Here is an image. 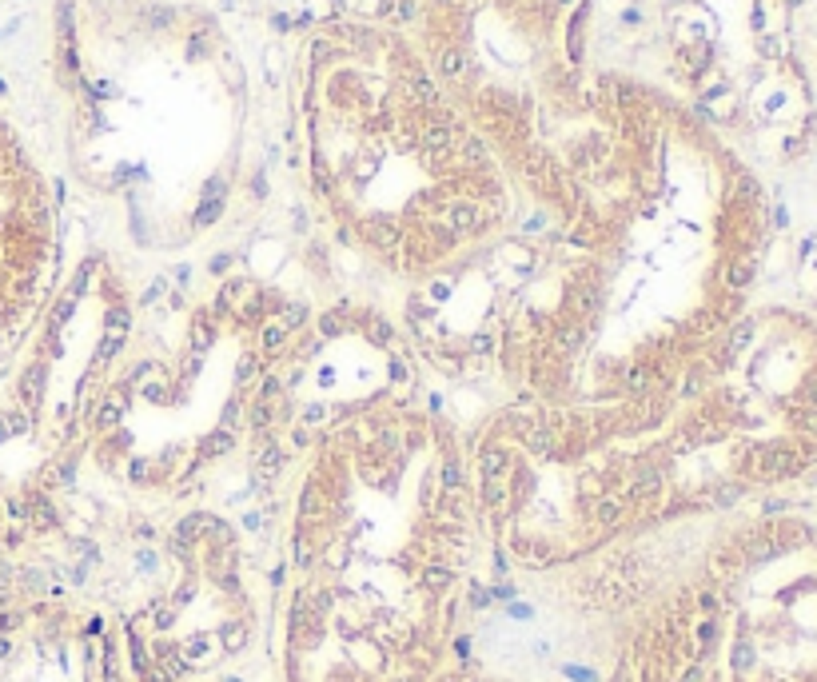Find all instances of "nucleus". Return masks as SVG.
Masks as SVG:
<instances>
[{
	"label": "nucleus",
	"mask_w": 817,
	"mask_h": 682,
	"mask_svg": "<svg viewBox=\"0 0 817 682\" xmlns=\"http://www.w3.org/2000/svg\"><path fill=\"white\" fill-rule=\"evenodd\" d=\"M478 471H482V479H502L511 471V451L507 447H487L478 455Z\"/></svg>",
	"instance_id": "nucleus-4"
},
{
	"label": "nucleus",
	"mask_w": 817,
	"mask_h": 682,
	"mask_svg": "<svg viewBox=\"0 0 817 682\" xmlns=\"http://www.w3.org/2000/svg\"><path fill=\"white\" fill-rule=\"evenodd\" d=\"M220 211H224V200H200V208H195V227H208L220 220Z\"/></svg>",
	"instance_id": "nucleus-24"
},
{
	"label": "nucleus",
	"mask_w": 817,
	"mask_h": 682,
	"mask_svg": "<svg viewBox=\"0 0 817 682\" xmlns=\"http://www.w3.org/2000/svg\"><path fill=\"white\" fill-rule=\"evenodd\" d=\"M662 479H666V475L658 471V467L642 471L634 483H630V503H646V499H654V495L662 491Z\"/></svg>",
	"instance_id": "nucleus-5"
},
{
	"label": "nucleus",
	"mask_w": 817,
	"mask_h": 682,
	"mask_svg": "<svg viewBox=\"0 0 817 682\" xmlns=\"http://www.w3.org/2000/svg\"><path fill=\"white\" fill-rule=\"evenodd\" d=\"M491 347H494V340L487 331H475V335H471V351H475V355H491Z\"/></svg>",
	"instance_id": "nucleus-38"
},
{
	"label": "nucleus",
	"mask_w": 817,
	"mask_h": 682,
	"mask_svg": "<svg viewBox=\"0 0 817 682\" xmlns=\"http://www.w3.org/2000/svg\"><path fill=\"white\" fill-rule=\"evenodd\" d=\"M40 391H44V363H32L24 371V379H20V395L28 399V403H36Z\"/></svg>",
	"instance_id": "nucleus-11"
},
{
	"label": "nucleus",
	"mask_w": 817,
	"mask_h": 682,
	"mask_svg": "<svg viewBox=\"0 0 817 682\" xmlns=\"http://www.w3.org/2000/svg\"><path fill=\"white\" fill-rule=\"evenodd\" d=\"M211 343H215V320H211L208 311L191 316V323H188V347H191V355H208Z\"/></svg>",
	"instance_id": "nucleus-2"
},
{
	"label": "nucleus",
	"mask_w": 817,
	"mask_h": 682,
	"mask_svg": "<svg viewBox=\"0 0 817 682\" xmlns=\"http://www.w3.org/2000/svg\"><path fill=\"white\" fill-rule=\"evenodd\" d=\"M335 56V44L331 40H311V48H307V60L311 64H323V60Z\"/></svg>",
	"instance_id": "nucleus-32"
},
{
	"label": "nucleus",
	"mask_w": 817,
	"mask_h": 682,
	"mask_svg": "<svg viewBox=\"0 0 817 682\" xmlns=\"http://www.w3.org/2000/svg\"><path fill=\"white\" fill-rule=\"evenodd\" d=\"M482 503L487 507H502L507 503V479H482Z\"/></svg>",
	"instance_id": "nucleus-20"
},
{
	"label": "nucleus",
	"mask_w": 817,
	"mask_h": 682,
	"mask_svg": "<svg viewBox=\"0 0 817 682\" xmlns=\"http://www.w3.org/2000/svg\"><path fill=\"white\" fill-rule=\"evenodd\" d=\"M200 367H204V355H191V360L184 363V379H195V375H200Z\"/></svg>",
	"instance_id": "nucleus-48"
},
{
	"label": "nucleus",
	"mask_w": 817,
	"mask_h": 682,
	"mask_svg": "<svg viewBox=\"0 0 817 682\" xmlns=\"http://www.w3.org/2000/svg\"><path fill=\"white\" fill-rule=\"evenodd\" d=\"M271 419H275V415H271V407L255 399V403H251V411H247V427H251V431H264V427H271Z\"/></svg>",
	"instance_id": "nucleus-25"
},
{
	"label": "nucleus",
	"mask_w": 817,
	"mask_h": 682,
	"mask_svg": "<svg viewBox=\"0 0 817 682\" xmlns=\"http://www.w3.org/2000/svg\"><path fill=\"white\" fill-rule=\"evenodd\" d=\"M304 419H307V423H323V419H327V407H323V403H307V407H304Z\"/></svg>",
	"instance_id": "nucleus-45"
},
{
	"label": "nucleus",
	"mask_w": 817,
	"mask_h": 682,
	"mask_svg": "<svg viewBox=\"0 0 817 682\" xmlns=\"http://www.w3.org/2000/svg\"><path fill=\"white\" fill-rule=\"evenodd\" d=\"M594 519H598L602 527H614V523L622 519V503H618V499H602V503H594Z\"/></svg>",
	"instance_id": "nucleus-21"
},
{
	"label": "nucleus",
	"mask_w": 817,
	"mask_h": 682,
	"mask_svg": "<svg viewBox=\"0 0 817 682\" xmlns=\"http://www.w3.org/2000/svg\"><path fill=\"white\" fill-rule=\"evenodd\" d=\"M438 72L458 80V76L467 72V52H463V48H443V52H438Z\"/></svg>",
	"instance_id": "nucleus-9"
},
{
	"label": "nucleus",
	"mask_w": 817,
	"mask_h": 682,
	"mask_svg": "<svg viewBox=\"0 0 817 682\" xmlns=\"http://www.w3.org/2000/svg\"><path fill=\"white\" fill-rule=\"evenodd\" d=\"M120 347H124V335H112V331H104V340H100V351H96V367H108V363L120 355Z\"/></svg>",
	"instance_id": "nucleus-18"
},
{
	"label": "nucleus",
	"mask_w": 817,
	"mask_h": 682,
	"mask_svg": "<svg viewBox=\"0 0 817 682\" xmlns=\"http://www.w3.org/2000/svg\"><path fill=\"white\" fill-rule=\"evenodd\" d=\"M542 224H547V216H542V211H534V216H527V224H522V227H527V231H538Z\"/></svg>",
	"instance_id": "nucleus-49"
},
{
	"label": "nucleus",
	"mask_w": 817,
	"mask_h": 682,
	"mask_svg": "<svg viewBox=\"0 0 817 682\" xmlns=\"http://www.w3.org/2000/svg\"><path fill=\"white\" fill-rule=\"evenodd\" d=\"M594 303H598V287H594V284H578L571 291V311H574V316H590V311H594Z\"/></svg>",
	"instance_id": "nucleus-10"
},
{
	"label": "nucleus",
	"mask_w": 817,
	"mask_h": 682,
	"mask_svg": "<svg viewBox=\"0 0 817 682\" xmlns=\"http://www.w3.org/2000/svg\"><path fill=\"white\" fill-rule=\"evenodd\" d=\"M307 316H311V311H307V303H284L275 323H279L284 331H299V327L307 323Z\"/></svg>",
	"instance_id": "nucleus-12"
},
{
	"label": "nucleus",
	"mask_w": 817,
	"mask_h": 682,
	"mask_svg": "<svg viewBox=\"0 0 817 682\" xmlns=\"http://www.w3.org/2000/svg\"><path fill=\"white\" fill-rule=\"evenodd\" d=\"M754 271H758V267H754V260H738V264L725 267V284L734 287V291H741V287L754 280Z\"/></svg>",
	"instance_id": "nucleus-15"
},
{
	"label": "nucleus",
	"mask_w": 817,
	"mask_h": 682,
	"mask_svg": "<svg viewBox=\"0 0 817 682\" xmlns=\"http://www.w3.org/2000/svg\"><path fill=\"white\" fill-rule=\"evenodd\" d=\"M438 483H443V491L447 495H458L463 491V471H458V459H443V471H438Z\"/></svg>",
	"instance_id": "nucleus-16"
},
{
	"label": "nucleus",
	"mask_w": 817,
	"mask_h": 682,
	"mask_svg": "<svg viewBox=\"0 0 817 682\" xmlns=\"http://www.w3.org/2000/svg\"><path fill=\"white\" fill-rule=\"evenodd\" d=\"M458 148H463V156H467L471 164H482V160H487V152H482V144H478L475 136H458Z\"/></svg>",
	"instance_id": "nucleus-33"
},
{
	"label": "nucleus",
	"mask_w": 817,
	"mask_h": 682,
	"mask_svg": "<svg viewBox=\"0 0 817 682\" xmlns=\"http://www.w3.org/2000/svg\"><path fill=\"white\" fill-rule=\"evenodd\" d=\"M136 563H140V570H156V555H148V550H140V559H136Z\"/></svg>",
	"instance_id": "nucleus-52"
},
{
	"label": "nucleus",
	"mask_w": 817,
	"mask_h": 682,
	"mask_svg": "<svg viewBox=\"0 0 817 682\" xmlns=\"http://www.w3.org/2000/svg\"><path fill=\"white\" fill-rule=\"evenodd\" d=\"M323 343H327V340H307L304 351H307V355H323Z\"/></svg>",
	"instance_id": "nucleus-53"
},
{
	"label": "nucleus",
	"mask_w": 817,
	"mask_h": 682,
	"mask_svg": "<svg viewBox=\"0 0 817 682\" xmlns=\"http://www.w3.org/2000/svg\"><path fill=\"white\" fill-rule=\"evenodd\" d=\"M554 343H558V351H578L586 343V331L574 320H562V323H554Z\"/></svg>",
	"instance_id": "nucleus-7"
},
{
	"label": "nucleus",
	"mask_w": 817,
	"mask_h": 682,
	"mask_svg": "<svg viewBox=\"0 0 817 682\" xmlns=\"http://www.w3.org/2000/svg\"><path fill=\"white\" fill-rule=\"evenodd\" d=\"M224 192H228L224 180H208V184H204V200H224Z\"/></svg>",
	"instance_id": "nucleus-44"
},
{
	"label": "nucleus",
	"mask_w": 817,
	"mask_h": 682,
	"mask_svg": "<svg viewBox=\"0 0 817 682\" xmlns=\"http://www.w3.org/2000/svg\"><path fill=\"white\" fill-rule=\"evenodd\" d=\"M407 84H411V96H415L423 108H435V104H438V88H435V80H431V76L411 72V76H407Z\"/></svg>",
	"instance_id": "nucleus-8"
},
{
	"label": "nucleus",
	"mask_w": 817,
	"mask_h": 682,
	"mask_svg": "<svg viewBox=\"0 0 817 682\" xmlns=\"http://www.w3.org/2000/svg\"><path fill=\"white\" fill-rule=\"evenodd\" d=\"M228 267H231V256H211L208 271H211V276H224V271H228Z\"/></svg>",
	"instance_id": "nucleus-47"
},
{
	"label": "nucleus",
	"mask_w": 817,
	"mask_h": 682,
	"mask_svg": "<svg viewBox=\"0 0 817 682\" xmlns=\"http://www.w3.org/2000/svg\"><path fill=\"white\" fill-rule=\"evenodd\" d=\"M244 423V407H240V395H231L228 403H224V411H220V427L224 431H235Z\"/></svg>",
	"instance_id": "nucleus-22"
},
{
	"label": "nucleus",
	"mask_w": 817,
	"mask_h": 682,
	"mask_svg": "<svg viewBox=\"0 0 817 682\" xmlns=\"http://www.w3.org/2000/svg\"><path fill=\"white\" fill-rule=\"evenodd\" d=\"M231 447H235V435L231 431H224V427H215L208 439H204V459H215V455H228Z\"/></svg>",
	"instance_id": "nucleus-13"
},
{
	"label": "nucleus",
	"mask_w": 817,
	"mask_h": 682,
	"mask_svg": "<svg viewBox=\"0 0 817 682\" xmlns=\"http://www.w3.org/2000/svg\"><path fill=\"white\" fill-rule=\"evenodd\" d=\"M255 463H259L264 471H279V467H284V451H279V447H264V451L255 455Z\"/></svg>",
	"instance_id": "nucleus-34"
},
{
	"label": "nucleus",
	"mask_w": 817,
	"mask_h": 682,
	"mask_svg": "<svg viewBox=\"0 0 817 682\" xmlns=\"http://www.w3.org/2000/svg\"><path fill=\"white\" fill-rule=\"evenodd\" d=\"M650 383H654V379H650L646 367H630L626 375H622V387H626L630 395H646V391H650Z\"/></svg>",
	"instance_id": "nucleus-19"
},
{
	"label": "nucleus",
	"mask_w": 817,
	"mask_h": 682,
	"mask_svg": "<svg viewBox=\"0 0 817 682\" xmlns=\"http://www.w3.org/2000/svg\"><path fill=\"white\" fill-rule=\"evenodd\" d=\"M259 343H264V351H279V347L287 343V331L279 327V323H267L264 335H259Z\"/></svg>",
	"instance_id": "nucleus-28"
},
{
	"label": "nucleus",
	"mask_w": 817,
	"mask_h": 682,
	"mask_svg": "<svg viewBox=\"0 0 817 682\" xmlns=\"http://www.w3.org/2000/svg\"><path fill=\"white\" fill-rule=\"evenodd\" d=\"M148 471H152V463H148L144 455H140V459H132V467H128V475H132L136 483H144V475H148Z\"/></svg>",
	"instance_id": "nucleus-43"
},
{
	"label": "nucleus",
	"mask_w": 817,
	"mask_h": 682,
	"mask_svg": "<svg viewBox=\"0 0 817 682\" xmlns=\"http://www.w3.org/2000/svg\"><path fill=\"white\" fill-rule=\"evenodd\" d=\"M789 4H798V0H789Z\"/></svg>",
	"instance_id": "nucleus-55"
},
{
	"label": "nucleus",
	"mask_w": 817,
	"mask_h": 682,
	"mask_svg": "<svg viewBox=\"0 0 817 682\" xmlns=\"http://www.w3.org/2000/svg\"><path fill=\"white\" fill-rule=\"evenodd\" d=\"M72 311H76V300H72V296H64V300L56 303V327L72 320Z\"/></svg>",
	"instance_id": "nucleus-40"
},
{
	"label": "nucleus",
	"mask_w": 817,
	"mask_h": 682,
	"mask_svg": "<svg viewBox=\"0 0 817 682\" xmlns=\"http://www.w3.org/2000/svg\"><path fill=\"white\" fill-rule=\"evenodd\" d=\"M299 515H319V491H315V487H307V491L299 495Z\"/></svg>",
	"instance_id": "nucleus-37"
},
{
	"label": "nucleus",
	"mask_w": 817,
	"mask_h": 682,
	"mask_svg": "<svg viewBox=\"0 0 817 682\" xmlns=\"http://www.w3.org/2000/svg\"><path fill=\"white\" fill-rule=\"evenodd\" d=\"M522 447L531 455H551V447H554V435H551V427L538 419V423H531L527 431H522Z\"/></svg>",
	"instance_id": "nucleus-6"
},
{
	"label": "nucleus",
	"mask_w": 817,
	"mask_h": 682,
	"mask_svg": "<svg viewBox=\"0 0 817 682\" xmlns=\"http://www.w3.org/2000/svg\"><path fill=\"white\" fill-rule=\"evenodd\" d=\"M367 236H371V244L379 247V251H395V244H399V224L395 220H387V216H379V220H371L367 224Z\"/></svg>",
	"instance_id": "nucleus-3"
},
{
	"label": "nucleus",
	"mask_w": 817,
	"mask_h": 682,
	"mask_svg": "<svg viewBox=\"0 0 817 682\" xmlns=\"http://www.w3.org/2000/svg\"><path fill=\"white\" fill-rule=\"evenodd\" d=\"M447 296H451V280H435V284H431V300L443 303Z\"/></svg>",
	"instance_id": "nucleus-46"
},
{
	"label": "nucleus",
	"mask_w": 817,
	"mask_h": 682,
	"mask_svg": "<svg viewBox=\"0 0 817 682\" xmlns=\"http://www.w3.org/2000/svg\"><path fill=\"white\" fill-rule=\"evenodd\" d=\"M279 387H284V379H279V375H264V379H259V403L275 399V395H279Z\"/></svg>",
	"instance_id": "nucleus-35"
},
{
	"label": "nucleus",
	"mask_w": 817,
	"mask_h": 682,
	"mask_svg": "<svg viewBox=\"0 0 817 682\" xmlns=\"http://www.w3.org/2000/svg\"><path fill=\"white\" fill-rule=\"evenodd\" d=\"M391 379H395V383H407V379H411V367L403 363V355H391Z\"/></svg>",
	"instance_id": "nucleus-41"
},
{
	"label": "nucleus",
	"mask_w": 817,
	"mask_h": 682,
	"mask_svg": "<svg viewBox=\"0 0 817 682\" xmlns=\"http://www.w3.org/2000/svg\"><path fill=\"white\" fill-rule=\"evenodd\" d=\"M339 311H327L323 320H319V340H331V335H339Z\"/></svg>",
	"instance_id": "nucleus-36"
},
{
	"label": "nucleus",
	"mask_w": 817,
	"mask_h": 682,
	"mask_svg": "<svg viewBox=\"0 0 817 682\" xmlns=\"http://www.w3.org/2000/svg\"><path fill=\"white\" fill-rule=\"evenodd\" d=\"M124 411H128V403H124V399H108V403L100 407V415H96V427H104V431H112V427H120V419H124Z\"/></svg>",
	"instance_id": "nucleus-14"
},
{
	"label": "nucleus",
	"mask_w": 817,
	"mask_h": 682,
	"mask_svg": "<svg viewBox=\"0 0 817 682\" xmlns=\"http://www.w3.org/2000/svg\"><path fill=\"white\" fill-rule=\"evenodd\" d=\"M259 367H264V363H259V355H244V360H240V367H235V383H240V387H247L251 379L259 375Z\"/></svg>",
	"instance_id": "nucleus-26"
},
{
	"label": "nucleus",
	"mask_w": 817,
	"mask_h": 682,
	"mask_svg": "<svg viewBox=\"0 0 817 682\" xmlns=\"http://www.w3.org/2000/svg\"><path fill=\"white\" fill-rule=\"evenodd\" d=\"M750 340H754V320L734 323V327H730V335H725V351H741Z\"/></svg>",
	"instance_id": "nucleus-17"
},
{
	"label": "nucleus",
	"mask_w": 817,
	"mask_h": 682,
	"mask_svg": "<svg viewBox=\"0 0 817 682\" xmlns=\"http://www.w3.org/2000/svg\"><path fill=\"white\" fill-rule=\"evenodd\" d=\"M171 276H176V284H184V287H188V280H191V267H188V264H180L176 271H171Z\"/></svg>",
	"instance_id": "nucleus-50"
},
{
	"label": "nucleus",
	"mask_w": 817,
	"mask_h": 682,
	"mask_svg": "<svg viewBox=\"0 0 817 682\" xmlns=\"http://www.w3.org/2000/svg\"><path fill=\"white\" fill-rule=\"evenodd\" d=\"M391 335H395V331H391V323L383 320V316H375V320H371V327H367V340L379 343V347H387V343H391Z\"/></svg>",
	"instance_id": "nucleus-29"
},
{
	"label": "nucleus",
	"mask_w": 817,
	"mask_h": 682,
	"mask_svg": "<svg viewBox=\"0 0 817 682\" xmlns=\"http://www.w3.org/2000/svg\"><path fill=\"white\" fill-rule=\"evenodd\" d=\"M391 17H395V20H411V17H415V0H391Z\"/></svg>",
	"instance_id": "nucleus-39"
},
{
	"label": "nucleus",
	"mask_w": 817,
	"mask_h": 682,
	"mask_svg": "<svg viewBox=\"0 0 817 682\" xmlns=\"http://www.w3.org/2000/svg\"><path fill=\"white\" fill-rule=\"evenodd\" d=\"M582 20H586V8L574 12V20H571V60L582 56Z\"/></svg>",
	"instance_id": "nucleus-31"
},
{
	"label": "nucleus",
	"mask_w": 817,
	"mask_h": 682,
	"mask_svg": "<svg viewBox=\"0 0 817 682\" xmlns=\"http://www.w3.org/2000/svg\"><path fill=\"white\" fill-rule=\"evenodd\" d=\"M311 176H315V188L323 192V196H331V172H327V164H323V156H319V152L311 156Z\"/></svg>",
	"instance_id": "nucleus-27"
},
{
	"label": "nucleus",
	"mask_w": 817,
	"mask_h": 682,
	"mask_svg": "<svg viewBox=\"0 0 817 682\" xmlns=\"http://www.w3.org/2000/svg\"><path fill=\"white\" fill-rule=\"evenodd\" d=\"M164 296H168V280H164V276H156L152 284L144 287V296H140V303H144V307H152V303H160Z\"/></svg>",
	"instance_id": "nucleus-30"
},
{
	"label": "nucleus",
	"mask_w": 817,
	"mask_h": 682,
	"mask_svg": "<svg viewBox=\"0 0 817 682\" xmlns=\"http://www.w3.org/2000/svg\"><path fill=\"white\" fill-rule=\"evenodd\" d=\"M438 4H455V0H438Z\"/></svg>",
	"instance_id": "nucleus-54"
},
{
	"label": "nucleus",
	"mask_w": 817,
	"mask_h": 682,
	"mask_svg": "<svg viewBox=\"0 0 817 682\" xmlns=\"http://www.w3.org/2000/svg\"><path fill=\"white\" fill-rule=\"evenodd\" d=\"M482 224V208H478L475 200H451L447 204V227H451V236H471L475 227Z\"/></svg>",
	"instance_id": "nucleus-1"
},
{
	"label": "nucleus",
	"mask_w": 817,
	"mask_h": 682,
	"mask_svg": "<svg viewBox=\"0 0 817 682\" xmlns=\"http://www.w3.org/2000/svg\"><path fill=\"white\" fill-rule=\"evenodd\" d=\"M531 487H534V479L527 471H518V495H531Z\"/></svg>",
	"instance_id": "nucleus-51"
},
{
	"label": "nucleus",
	"mask_w": 817,
	"mask_h": 682,
	"mask_svg": "<svg viewBox=\"0 0 817 682\" xmlns=\"http://www.w3.org/2000/svg\"><path fill=\"white\" fill-rule=\"evenodd\" d=\"M208 316H215V320H220V316H231V296H224V291H220V296L211 300V311H208Z\"/></svg>",
	"instance_id": "nucleus-42"
},
{
	"label": "nucleus",
	"mask_w": 817,
	"mask_h": 682,
	"mask_svg": "<svg viewBox=\"0 0 817 682\" xmlns=\"http://www.w3.org/2000/svg\"><path fill=\"white\" fill-rule=\"evenodd\" d=\"M128 327H132L128 307H112V311H108V320H104V331H112V335H128Z\"/></svg>",
	"instance_id": "nucleus-23"
}]
</instances>
